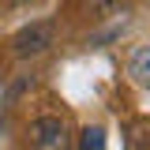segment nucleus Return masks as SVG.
<instances>
[{"label": "nucleus", "instance_id": "1", "mask_svg": "<svg viewBox=\"0 0 150 150\" xmlns=\"http://www.w3.org/2000/svg\"><path fill=\"white\" fill-rule=\"evenodd\" d=\"M26 143H30V150H71V128H68L64 116L45 112V116L30 120Z\"/></svg>", "mask_w": 150, "mask_h": 150}, {"label": "nucleus", "instance_id": "2", "mask_svg": "<svg viewBox=\"0 0 150 150\" xmlns=\"http://www.w3.org/2000/svg\"><path fill=\"white\" fill-rule=\"evenodd\" d=\"M53 23L49 19H34V23H26L23 30H15V38H11V56H19V60H34V56L49 53V45H53Z\"/></svg>", "mask_w": 150, "mask_h": 150}, {"label": "nucleus", "instance_id": "3", "mask_svg": "<svg viewBox=\"0 0 150 150\" xmlns=\"http://www.w3.org/2000/svg\"><path fill=\"white\" fill-rule=\"evenodd\" d=\"M128 75H131V83L150 86V45H135L128 53Z\"/></svg>", "mask_w": 150, "mask_h": 150}, {"label": "nucleus", "instance_id": "4", "mask_svg": "<svg viewBox=\"0 0 150 150\" xmlns=\"http://www.w3.org/2000/svg\"><path fill=\"white\" fill-rule=\"evenodd\" d=\"M75 150H105V131L98 128V124L83 128V135H79V146H75Z\"/></svg>", "mask_w": 150, "mask_h": 150}, {"label": "nucleus", "instance_id": "5", "mask_svg": "<svg viewBox=\"0 0 150 150\" xmlns=\"http://www.w3.org/2000/svg\"><path fill=\"white\" fill-rule=\"evenodd\" d=\"M86 8H90L94 15H112V11H120L124 8V0H83Z\"/></svg>", "mask_w": 150, "mask_h": 150}]
</instances>
